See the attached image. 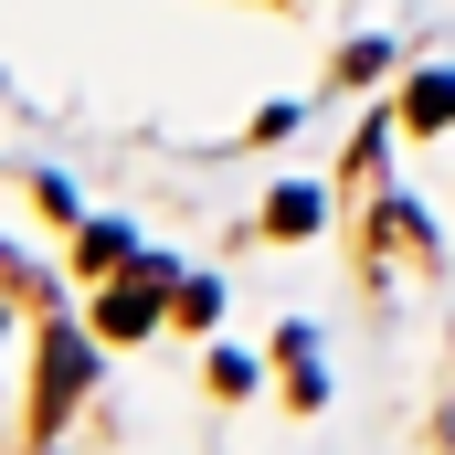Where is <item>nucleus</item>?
<instances>
[{"instance_id":"7ed1b4c3","label":"nucleus","mask_w":455,"mask_h":455,"mask_svg":"<svg viewBox=\"0 0 455 455\" xmlns=\"http://www.w3.org/2000/svg\"><path fill=\"white\" fill-rule=\"evenodd\" d=\"M413 127H455V75H424V85H413Z\"/></svg>"},{"instance_id":"f257e3e1","label":"nucleus","mask_w":455,"mask_h":455,"mask_svg":"<svg viewBox=\"0 0 455 455\" xmlns=\"http://www.w3.org/2000/svg\"><path fill=\"white\" fill-rule=\"evenodd\" d=\"M159 297H170V265H159V254H138V265H127V286H107V307H96V329H107V339H138Z\"/></svg>"},{"instance_id":"20e7f679","label":"nucleus","mask_w":455,"mask_h":455,"mask_svg":"<svg viewBox=\"0 0 455 455\" xmlns=\"http://www.w3.org/2000/svg\"><path fill=\"white\" fill-rule=\"evenodd\" d=\"M265 223H275V233H307V223H318V191H275V212H265Z\"/></svg>"},{"instance_id":"f03ea898","label":"nucleus","mask_w":455,"mask_h":455,"mask_svg":"<svg viewBox=\"0 0 455 455\" xmlns=\"http://www.w3.org/2000/svg\"><path fill=\"white\" fill-rule=\"evenodd\" d=\"M75 392H85V349L53 329V349H43V392H32V424H64V413H75Z\"/></svg>"}]
</instances>
